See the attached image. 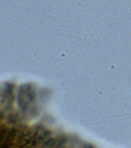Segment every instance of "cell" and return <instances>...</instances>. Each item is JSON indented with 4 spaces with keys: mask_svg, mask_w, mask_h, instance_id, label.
I'll use <instances>...</instances> for the list:
<instances>
[{
    "mask_svg": "<svg viewBox=\"0 0 131 148\" xmlns=\"http://www.w3.org/2000/svg\"><path fill=\"white\" fill-rule=\"evenodd\" d=\"M30 86L22 87L18 94V104L22 109H26L29 103L35 99V92Z\"/></svg>",
    "mask_w": 131,
    "mask_h": 148,
    "instance_id": "cell-1",
    "label": "cell"
}]
</instances>
